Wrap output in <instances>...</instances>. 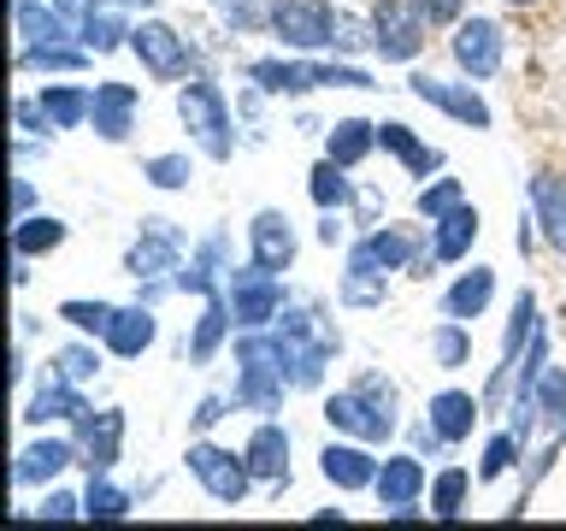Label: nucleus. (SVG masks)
Here are the masks:
<instances>
[{"label": "nucleus", "instance_id": "nucleus-54", "mask_svg": "<svg viewBox=\"0 0 566 531\" xmlns=\"http://www.w3.org/2000/svg\"><path fill=\"white\" fill-rule=\"evenodd\" d=\"M560 442H566V425H560Z\"/></svg>", "mask_w": 566, "mask_h": 531}, {"label": "nucleus", "instance_id": "nucleus-45", "mask_svg": "<svg viewBox=\"0 0 566 531\" xmlns=\"http://www.w3.org/2000/svg\"><path fill=\"white\" fill-rule=\"evenodd\" d=\"M343 301H348V308H378V301H384V272H354V266H348V272H343Z\"/></svg>", "mask_w": 566, "mask_h": 531}, {"label": "nucleus", "instance_id": "nucleus-46", "mask_svg": "<svg viewBox=\"0 0 566 531\" xmlns=\"http://www.w3.org/2000/svg\"><path fill=\"white\" fill-rule=\"evenodd\" d=\"M407 7H413V12H419L431 30H442V24H460V12H467V0H407Z\"/></svg>", "mask_w": 566, "mask_h": 531}, {"label": "nucleus", "instance_id": "nucleus-19", "mask_svg": "<svg viewBox=\"0 0 566 531\" xmlns=\"http://www.w3.org/2000/svg\"><path fill=\"white\" fill-rule=\"evenodd\" d=\"M248 467H254L260 485H290V431H283L277 419L254 425V437H248Z\"/></svg>", "mask_w": 566, "mask_h": 531}, {"label": "nucleus", "instance_id": "nucleus-18", "mask_svg": "<svg viewBox=\"0 0 566 531\" xmlns=\"http://www.w3.org/2000/svg\"><path fill=\"white\" fill-rule=\"evenodd\" d=\"M424 419H431L437 431L449 437V449H454V442H467L472 425L484 419V402H478L472 389H437V396L424 402Z\"/></svg>", "mask_w": 566, "mask_h": 531}, {"label": "nucleus", "instance_id": "nucleus-34", "mask_svg": "<svg viewBox=\"0 0 566 531\" xmlns=\"http://www.w3.org/2000/svg\"><path fill=\"white\" fill-rule=\"evenodd\" d=\"M219 254H224V237H207L201 242V254H195L189 260V272L184 278H171V290H195V295H212V290H219Z\"/></svg>", "mask_w": 566, "mask_h": 531}, {"label": "nucleus", "instance_id": "nucleus-14", "mask_svg": "<svg viewBox=\"0 0 566 531\" xmlns=\"http://www.w3.org/2000/svg\"><path fill=\"white\" fill-rule=\"evenodd\" d=\"M413 260H419V248H413V237H401V230H366V237L348 248L354 272H407Z\"/></svg>", "mask_w": 566, "mask_h": 531}, {"label": "nucleus", "instance_id": "nucleus-4", "mask_svg": "<svg viewBox=\"0 0 566 531\" xmlns=\"http://www.w3.org/2000/svg\"><path fill=\"white\" fill-rule=\"evenodd\" d=\"M248 83H260L265 95H307V88H378L371 71L360 65H331V60H254Z\"/></svg>", "mask_w": 566, "mask_h": 531}, {"label": "nucleus", "instance_id": "nucleus-52", "mask_svg": "<svg viewBox=\"0 0 566 531\" xmlns=\"http://www.w3.org/2000/svg\"><path fill=\"white\" fill-rule=\"evenodd\" d=\"M507 7H520V12H531V7H543V0H507Z\"/></svg>", "mask_w": 566, "mask_h": 531}, {"label": "nucleus", "instance_id": "nucleus-32", "mask_svg": "<svg viewBox=\"0 0 566 531\" xmlns=\"http://www.w3.org/2000/svg\"><path fill=\"white\" fill-rule=\"evenodd\" d=\"M71 237L65 230V219H53V212H35V219H12V254H24V260H35V254H53Z\"/></svg>", "mask_w": 566, "mask_h": 531}, {"label": "nucleus", "instance_id": "nucleus-21", "mask_svg": "<svg viewBox=\"0 0 566 531\" xmlns=\"http://www.w3.org/2000/svg\"><path fill=\"white\" fill-rule=\"evenodd\" d=\"M531 336H537V295L520 290V301H513V319H507V343H502V366H495V378H490V402L507 389V372L520 366V354L531 348Z\"/></svg>", "mask_w": 566, "mask_h": 531}, {"label": "nucleus", "instance_id": "nucleus-33", "mask_svg": "<svg viewBox=\"0 0 566 531\" xmlns=\"http://www.w3.org/2000/svg\"><path fill=\"white\" fill-rule=\"evenodd\" d=\"M531 414H537V425H548V431L560 437V425H566V366H543L537 389H531Z\"/></svg>", "mask_w": 566, "mask_h": 531}, {"label": "nucleus", "instance_id": "nucleus-22", "mask_svg": "<svg viewBox=\"0 0 566 531\" xmlns=\"http://www.w3.org/2000/svg\"><path fill=\"white\" fill-rule=\"evenodd\" d=\"M531 212H537L548 248H555V254H566V177H555V171H537V177H531Z\"/></svg>", "mask_w": 566, "mask_h": 531}, {"label": "nucleus", "instance_id": "nucleus-27", "mask_svg": "<svg viewBox=\"0 0 566 531\" xmlns=\"http://www.w3.org/2000/svg\"><path fill=\"white\" fill-rule=\"evenodd\" d=\"M378 148H389L413 177H437V171H442V154H437V148H424V142L407 131V124H396V118H384V124H378Z\"/></svg>", "mask_w": 566, "mask_h": 531}, {"label": "nucleus", "instance_id": "nucleus-40", "mask_svg": "<svg viewBox=\"0 0 566 531\" xmlns=\"http://www.w3.org/2000/svg\"><path fill=\"white\" fill-rule=\"evenodd\" d=\"M113 301H60V319L65 325H77V331H88V336H106V325H113Z\"/></svg>", "mask_w": 566, "mask_h": 531}, {"label": "nucleus", "instance_id": "nucleus-37", "mask_svg": "<svg viewBox=\"0 0 566 531\" xmlns=\"http://www.w3.org/2000/svg\"><path fill=\"white\" fill-rule=\"evenodd\" d=\"M467 490H472V472H467V467L437 472V485H431V513H437V520H460V508H467Z\"/></svg>", "mask_w": 566, "mask_h": 531}, {"label": "nucleus", "instance_id": "nucleus-53", "mask_svg": "<svg viewBox=\"0 0 566 531\" xmlns=\"http://www.w3.org/2000/svg\"><path fill=\"white\" fill-rule=\"evenodd\" d=\"M18 7H35V0H12V12H18Z\"/></svg>", "mask_w": 566, "mask_h": 531}, {"label": "nucleus", "instance_id": "nucleus-30", "mask_svg": "<svg viewBox=\"0 0 566 531\" xmlns=\"http://www.w3.org/2000/svg\"><path fill=\"white\" fill-rule=\"evenodd\" d=\"M42 113L53 131H77V124H88V106H95V88H77V83H48L42 95Z\"/></svg>", "mask_w": 566, "mask_h": 531}, {"label": "nucleus", "instance_id": "nucleus-26", "mask_svg": "<svg viewBox=\"0 0 566 531\" xmlns=\"http://www.w3.org/2000/svg\"><path fill=\"white\" fill-rule=\"evenodd\" d=\"M490 301H495V272H490V266H472V272H460L449 283V295H442V319H467V325H472Z\"/></svg>", "mask_w": 566, "mask_h": 531}, {"label": "nucleus", "instance_id": "nucleus-6", "mask_svg": "<svg viewBox=\"0 0 566 531\" xmlns=\"http://www.w3.org/2000/svg\"><path fill=\"white\" fill-rule=\"evenodd\" d=\"M189 472H195V485H201L212 502H224V508H237L248 490H254V467H248V455L237 449H219V442H189Z\"/></svg>", "mask_w": 566, "mask_h": 531}, {"label": "nucleus", "instance_id": "nucleus-47", "mask_svg": "<svg viewBox=\"0 0 566 531\" xmlns=\"http://www.w3.org/2000/svg\"><path fill=\"white\" fill-rule=\"evenodd\" d=\"M12 124H18L24 136H35V131H53L48 113H42V101H30V95H18V106H12Z\"/></svg>", "mask_w": 566, "mask_h": 531}, {"label": "nucleus", "instance_id": "nucleus-1", "mask_svg": "<svg viewBox=\"0 0 566 531\" xmlns=\"http://www.w3.org/2000/svg\"><path fill=\"white\" fill-rule=\"evenodd\" d=\"M272 35L290 53H360V48H371V30L343 24L331 0H277Z\"/></svg>", "mask_w": 566, "mask_h": 531}, {"label": "nucleus", "instance_id": "nucleus-10", "mask_svg": "<svg viewBox=\"0 0 566 531\" xmlns=\"http://www.w3.org/2000/svg\"><path fill=\"white\" fill-rule=\"evenodd\" d=\"M184 248H189V237H184V230H177L171 219H142V237L130 242V254H124V272H130V278L177 272Z\"/></svg>", "mask_w": 566, "mask_h": 531}, {"label": "nucleus", "instance_id": "nucleus-36", "mask_svg": "<svg viewBox=\"0 0 566 531\" xmlns=\"http://www.w3.org/2000/svg\"><path fill=\"white\" fill-rule=\"evenodd\" d=\"M83 513H88V520H124V513H130V490H118L106 472H88Z\"/></svg>", "mask_w": 566, "mask_h": 531}, {"label": "nucleus", "instance_id": "nucleus-15", "mask_svg": "<svg viewBox=\"0 0 566 531\" xmlns=\"http://www.w3.org/2000/svg\"><path fill=\"white\" fill-rule=\"evenodd\" d=\"M136 106L142 95L130 83H95V106H88V124H95L101 142H124L136 131Z\"/></svg>", "mask_w": 566, "mask_h": 531}, {"label": "nucleus", "instance_id": "nucleus-2", "mask_svg": "<svg viewBox=\"0 0 566 531\" xmlns=\"http://www.w3.org/2000/svg\"><path fill=\"white\" fill-rule=\"evenodd\" d=\"M177 118H184V131L195 136V148L207 159L224 166L237 154V118H230V101L212 77H184V88H177Z\"/></svg>", "mask_w": 566, "mask_h": 531}, {"label": "nucleus", "instance_id": "nucleus-9", "mask_svg": "<svg viewBox=\"0 0 566 531\" xmlns=\"http://www.w3.org/2000/svg\"><path fill=\"white\" fill-rule=\"evenodd\" d=\"M449 53H454V65L467 71L472 83H490L495 71H502V53H507V35L495 18H460L454 35H449Z\"/></svg>", "mask_w": 566, "mask_h": 531}, {"label": "nucleus", "instance_id": "nucleus-38", "mask_svg": "<svg viewBox=\"0 0 566 531\" xmlns=\"http://www.w3.org/2000/svg\"><path fill=\"white\" fill-rule=\"evenodd\" d=\"M520 455H525V437L507 425L502 437H490V442H484V460H478V485H490V478H502V472H507Z\"/></svg>", "mask_w": 566, "mask_h": 531}, {"label": "nucleus", "instance_id": "nucleus-16", "mask_svg": "<svg viewBox=\"0 0 566 531\" xmlns=\"http://www.w3.org/2000/svg\"><path fill=\"white\" fill-rule=\"evenodd\" d=\"M154 336H159V319H154V308H118L113 313V325H106V354H113V361H142V354L154 348Z\"/></svg>", "mask_w": 566, "mask_h": 531}, {"label": "nucleus", "instance_id": "nucleus-41", "mask_svg": "<svg viewBox=\"0 0 566 531\" xmlns=\"http://www.w3.org/2000/svg\"><path fill=\"white\" fill-rule=\"evenodd\" d=\"M460 201H467V195H460V177H431V184H424L419 189V219L424 225H431V219H442V212H449V207H460Z\"/></svg>", "mask_w": 566, "mask_h": 531}, {"label": "nucleus", "instance_id": "nucleus-24", "mask_svg": "<svg viewBox=\"0 0 566 531\" xmlns=\"http://www.w3.org/2000/svg\"><path fill=\"white\" fill-rule=\"evenodd\" d=\"M71 460H77V449H71L65 437H48V442H30V449H18V467H12V485H48V478H60Z\"/></svg>", "mask_w": 566, "mask_h": 531}, {"label": "nucleus", "instance_id": "nucleus-50", "mask_svg": "<svg viewBox=\"0 0 566 531\" xmlns=\"http://www.w3.org/2000/svg\"><path fill=\"white\" fill-rule=\"evenodd\" d=\"M30 207H35V189L18 177V184H12V219H30Z\"/></svg>", "mask_w": 566, "mask_h": 531}, {"label": "nucleus", "instance_id": "nucleus-49", "mask_svg": "<svg viewBox=\"0 0 566 531\" xmlns=\"http://www.w3.org/2000/svg\"><path fill=\"white\" fill-rule=\"evenodd\" d=\"M42 513H48V520H71V513H83V502H77V496H48V502H42Z\"/></svg>", "mask_w": 566, "mask_h": 531}, {"label": "nucleus", "instance_id": "nucleus-20", "mask_svg": "<svg viewBox=\"0 0 566 531\" xmlns=\"http://www.w3.org/2000/svg\"><path fill=\"white\" fill-rule=\"evenodd\" d=\"M371 490H378L384 508H407L424 496V460L419 455H389L378 460V478H371Z\"/></svg>", "mask_w": 566, "mask_h": 531}, {"label": "nucleus", "instance_id": "nucleus-42", "mask_svg": "<svg viewBox=\"0 0 566 531\" xmlns=\"http://www.w3.org/2000/svg\"><path fill=\"white\" fill-rule=\"evenodd\" d=\"M272 12H277V0H224V24L248 35V30H272Z\"/></svg>", "mask_w": 566, "mask_h": 531}, {"label": "nucleus", "instance_id": "nucleus-48", "mask_svg": "<svg viewBox=\"0 0 566 531\" xmlns=\"http://www.w3.org/2000/svg\"><path fill=\"white\" fill-rule=\"evenodd\" d=\"M230 402H237V396H230ZM230 402H224V396H207L201 407H195V431H207V425H219Z\"/></svg>", "mask_w": 566, "mask_h": 531}, {"label": "nucleus", "instance_id": "nucleus-39", "mask_svg": "<svg viewBox=\"0 0 566 531\" xmlns=\"http://www.w3.org/2000/svg\"><path fill=\"white\" fill-rule=\"evenodd\" d=\"M142 177H148L154 189H189V154H154V159H142Z\"/></svg>", "mask_w": 566, "mask_h": 531}, {"label": "nucleus", "instance_id": "nucleus-13", "mask_svg": "<svg viewBox=\"0 0 566 531\" xmlns=\"http://www.w3.org/2000/svg\"><path fill=\"white\" fill-rule=\"evenodd\" d=\"M83 425V467L88 472H113L118 467V449H124V407H88L77 419Z\"/></svg>", "mask_w": 566, "mask_h": 531}, {"label": "nucleus", "instance_id": "nucleus-7", "mask_svg": "<svg viewBox=\"0 0 566 531\" xmlns=\"http://www.w3.org/2000/svg\"><path fill=\"white\" fill-rule=\"evenodd\" d=\"M366 30H371V53H378V60L413 65L419 53H424V30H431V24H424L407 0H378L371 18H366Z\"/></svg>", "mask_w": 566, "mask_h": 531}, {"label": "nucleus", "instance_id": "nucleus-28", "mask_svg": "<svg viewBox=\"0 0 566 531\" xmlns=\"http://www.w3.org/2000/svg\"><path fill=\"white\" fill-rule=\"evenodd\" d=\"M230 325H237V313H230V295H207V301H201V319H195V336H189V361L207 366L212 354H219V343H224Z\"/></svg>", "mask_w": 566, "mask_h": 531}, {"label": "nucleus", "instance_id": "nucleus-51", "mask_svg": "<svg viewBox=\"0 0 566 531\" xmlns=\"http://www.w3.org/2000/svg\"><path fill=\"white\" fill-rule=\"evenodd\" d=\"M318 242H343V219H336V212H325V225H318Z\"/></svg>", "mask_w": 566, "mask_h": 531}, {"label": "nucleus", "instance_id": "nucleus-11", "mask_svg": "<svg viewBox=\"0 0 566 531\" xmlns=\"http://www.w3.org/2000/svg\"><path fill=\"white\" fill-rule=\"evenodd\" d=\"M407 88H413L424 106H437V113L460 118L467 131H490V101L478 95L472 83H442V77H424V71H413V77H407Z\"/></svg>", "mask_w": 566, "mask_h": 531}, {"label": "nucleus", "instance_id": "nucleus-5", "mask_svg": "<svg viewBox=\"0 0 566 531\" xmlns=\"http://www.w3.org/2000/svg\"><path fill=\"white\" fill-rule=\"evenodd\" d=\"M130 53L142 60L154 83H184L195 65H201V53L189 48V35H177L171 24H159V18H142L130 30Z\"/></svg>", "mask_w": 566, "mask_h": 531}, {"label": "nucleus", "instance_id": "nucleus-43", "mask_svg": "<svg viewBox=\"0 0 566 531\" xmlns=\"http://www.w3.org/2000/svg\"><path fill=\"white\" fill-rule=\"evenodd\" d=\"M53 372H60V378H71V384L95 378V372H101L95 343H71V348H60V354H53Z\"/></svg>", "mask_w": 566, "mask_h": 531}, {"label": "nucleus", "instance_id": "nucleus-12", "mask_svg": "<svg viewBox=\"0 0 566 531\" xmlns=\"http://www.w3.org/2000/svg\"><path fill=\"white\" fill-rule=\"evenodd\" d=\"M295 225L283 219L277 207H265V212H254V225H248V260L254 266H265V272H290L295 266Z\"/></svg>", "mask_w": 566, "mask_h": 531}, {"label": "nucleus", "instance_id": "nucleus-44", "mask_svg": "<svg viewBox=\"0 0 566 531\" xmlns=\"http://www.w3.org/2000/svg\"><path fill=\"white\" fill-rule=\"evenodd\" d=\"M88 60V48H18V65H42V71H77Z\"/></svg>", "mask_w": 566, "mask_h": 531}, {"label": "nucleus", "instance_id": "nucleus-29", "mask_svg": "<svg viewBox=\"0 0 566 531\" xmlns=\"http://www.w3.org/2000/svg\"><path fill=\"white\" fill-rule=\"evenodd\" d=\"M371 148H378V124L371 118H336L325 131V154L336 159V166H348V171L360 166Z\"/></svg>", "mask_w": 566, "mask_h": 531}, {"label": "nucleus", "instance_id": "nucleus-3", "mask_svg": "<svg viewBox=\"0 0 566 531\" xmlns=\"http://www.w3.org/2000/svg\"><path fill=\"white\" fill-rule=\"evenodd\" d=\"M325 419L336 425V431H348V437H360V442H389L396 437V384L389 378H366L354 384V389H336V396L325 402Z\"/></svg>", "mask_w": 566, "mask_h": 531}, {"label": "nucleus", "instance_id": "nucleus-31", "mask_svg": "<svg viewBox=\"0 0 566 531\" xmlns=\"http://www.w3.org/2000/svg\"><path fill=\"white\" fill-rule=\"evenodd\" d=\"M307 195H313V207H318V212H343V207L360 201V195H354V184H348V166H336L331 154L313 166V177H307Z\"/></svg>", "mask_w": 566, "mask_h": 531}, {"label": "nucleus", "instance_id": "nucleus-25", "mask_svg": "<svg viewBox=\"0 0 566 531\" xmlns=\"http://www.w3.org/2000/svg\"><path fill=\"white\" fill-rule=\"evenodd\" d=\"M472 242H478V207L472 201H460L442 219H431V254L437 260H467Z\"/></svg>", "mask_w": 566, "mask_h": 531}, {"label": "nucleus", "instance_id": "nucleus-8", "mask_svg": "<svg viewBox=\"0 0 566 531\" xmlns=\"http://www.w3.org/2000/svg\"><path fill=\"white\" fill-rule=\"evenodd\" d=\"M224 295H230V313H237V331H265V325L283 313V283H277V272H265V266H254V260H248L242 272L230 266Z\"/></svg>", "mask_w": 566, "mask_h": 531}, {"label": "nucleus", "instance_id": "nucleus-35", "mask_svg": "<svg viewBox=\"0 0 566 531\" xmlns=\"http://www.w3.org/2000/svg\"><path fill=\"white\" fill-rule=\"evenodd\" d=\"M431 354H437V366L442 372H460L472 361V331H467V319H442V325L431 331Z\"/></svg>", "mask_w": 566, "mask_h": 531}, {"label": "nucleus", "instance_id": "nucleus-17", "mask_svg": "<svg viewBox=\"0 0 566 531\" xmlns=\"http://www.w3.org/2000/svg\"><path fill=\"white\" fill-rule=\"evenodd\" d=\"M318 472H325V485H336V490H371L378 460H371V449H366L360 437H354V442H325Z\"/></svg>", "mask_w": 566, "mask_h": 531}, {"label": "nucleus", "instance_id": "nucleus-23", "mask_svg": "<svg viewBox=\"0 0 566 531\" xmlns=\"http://www.w3.org/2000/svg\"><path fill=\"white\" fill-rule=\"evenodd\" d=\"M88 414V402H83V389L71 384V378H60V372H53V378L35 389V396L24 402V425H48V419H83Z\"/></svg>", "mask_w": 566, "mask_h": 531}]
</instances>
